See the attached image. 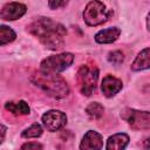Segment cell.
I'll list each match as a JSON object with an SVG mask.
<instances>
[{
  "label": "cell",
  "instance_id": "obj_1",
  "mask_svg": "<svg viewBox=\"0 0 150 150\" xmlns=\"http://www.w3.org/2000/svg\"><path fill=\"white\" fill-rule=\"evenodd\" d=\"M28 32L36 36L47 48L60 49L64 43L67 29L63 25L48 18H39L28 26Z\"/></svg>",
  "mask_w": 150,
  "mask_h": 150
},
{
  "label": "cell",
  "instance_id": "obj_2",
  "mask_svg": "<svg viewBox=\"0 0 150 150\" xmlns=\"http://www.w3.org/2000/svg\"><path fill=\"white\" fill-rule=\"evenodd\" d=\"M32 81L36 87L41 88L45 93L55 98H62L69 93L67 82L57 74L39 71L32 76Z\"/></svg>",
  "mask_w": 150,
  "mask_h": 150
},
{
  "label": "cell",
  "instance_id": "obj_3",
  "mask_svg": "<svg viewBox=\"0 0 150 150\" xmlns=\"http://www.w3.org/2000/svg\"><path fill=\"white\" fill-rule=\"evenodd\" d=\"M112 12L107 9L103 2L90 1L83 11V19L88 26H98L107 22Z\"/></svg>",
  "mask_w": 150,
  "mask_h": 150
},
{
  "label": "cell",
  "instance_id": "obj_4",
  "mask_svg": "<svg viewBox=\"0 0 150 150\" xmlns=\"http://www.w3.org/2000/svg\"><path fill=\"white\" fill-rule=\"evenodd\" d=\"M97 77H98V69L95 66H89V64L82 66L76 75L80 91L86 96H90L96 88Z\"/></svg>",
  "mask_w": 150,
  "mask_h": 150
},
{
  "label": "cell",
  "instance_id": "obj_5",
  "mask_svg": "<svg viewBox=\"0 0 150 150\" xmlns=\"http://www.w3.org/2000/svg\"><path fill=\"white\" fill-rule=\"evenodd\" d=\"M74 61V55L70 53H62L57 55H52L47 59H45L41 62L40 71L43 73H60L66 70Z\"/></svg>",
  "mask_w": 150,
  "mask_h": 150
},
{
  "label": "cell",
  "instance_id": "obj_6",
  "mask_svg": "<svg viewBox=\"0 0 150 150\" xmlns=\"http://www.w3.org/2000/svg\"><path fill=\"white\" fill-rule=\"evenodd\" d=\"M122 117L129 123L134 130H148L150 128L149 111H139L135 109H125Z\"/></svg>",
  "mask_w": 150,
  "mask_h": 150
},
{
  "label": "cell",
  "instance_id": "obj_7",
  "mask_svg": "<svg viewBox=\"0 0 150 150\" xmlns=\"http://www.w3.org/2000/svg\"><path fill=\"white\" fill-rule=\"evenodd\" d=\"M42 123L48 131H57L67 123V116L60 110H49L42 115Z\"/></svg>",
  "mask_w": 150,
  "mask_h": 150
},
{
  "label": "cell",
  "instance_id": "obj_8",
  "mask_svg": "<svg viewBox=\"0 0 150 150\" xmlns=\"http://www.w3.org/2000/svg\"><path fill=\"white\" fill-rule=\"evenodd\" d=\"M26 11H27L26 6L21 2H8L2 7L0 12V16L4 20L13 21L21 18L26 13Z\"/></svg>",
  "mask_w": 150,
  "mask_h": 150
},
{
  "label": "cell",
  "instance_id": "obj_9",
  "mask_svg": "<svg viewBox=\"0 0 150 150\" xmlns=\"http://www.w3.org/2000/svg\"><path fill=\"white\" fill-rule=\"evenodd\" d=\"M102 146H103L102 135L93 130H89L87 134H84L80 143V150H102Z\"/></svg>",
  "mask_w": 150,
  "mask_h": 150
},
{
  "label": "cell",
  "instance_id": "obj_10",
  "mask_svg": "<svg viewBox=\"0 0 150 150\" xmlns=\"http://www.w3.org/2000/svg\"><path fill=\"white\" fill-rule=\"evenodd\" d=\"M121 89H122V81L121 80H118L111 75H107L102 80L101 90L104 94V96L111 97V96L116 95Z\"/></svg>",
  "mask_w": 150,
  "mask_h": 150
},
{
  "label": "cell",
  "instance_id": "obj_11",
  "mask_svg": "<svg viewBox=\"0 0 150 150\" xmlns=\"http://www.w3.org/2000/svg\"><path fill=\"white\" fill-rule=\"evenodd\" d=\"M128 144H129V136L124 132H118L108 138L105 150H124Z\"/></svg>",
  "mask_w": 150,
  "mask_h": 150
},
{
  "label": "cell",
  "instance_id": "obj_12",
  "mask_svg": "<svg viewBox=\"0 0 150 150\" xmlns=\"http://www.w3.org/2000/svg\"><path fill=\"white\" fill-rule=\"evenodd\" d=\"M120 34H121L120 28L110 27V28L100 30L95 35V41L97 43H111V42H114V41H116L118 39Z\"/></svg>",
  "mask_w": 150,
  "mask_h": 150
},
{
  "label": "cell",
  "instance_id": "obj_13",
  "mask_svg": "<svg viewBox=\"0 0 150 150\" xmlns=\"http://www.w3.org/2000/svg\"><path fill=\"white\" fill-rule=\"evenodd\" d=\"M150 49L149 48H144L142 52L138 53V55L136 56L135 61L131 64V69L134 71H141L144 69H148L150 66V55H149Z\"/></svg>",
  "mask_w": 150,
  "mask_h": 150
},
{
  "label": "cell",
  "instance_id": "obj_14",
  "mask_svg": "<svg viewBox=\"0 0 150 150\" xmlns=\"http://www.w3.org/2000/svg\"><path fill=\"white\" fill-rule=\"evenodd\" d=\"M5 108H6V110L11 111L14 115H28L30 112V108L25 101L7 102L5 104Z\"/></svg>",
  "mask_w": 150,
  "mask_h": 150
},
{
  "label": "cell",
  "instance_id": "obj_15",
  "mask_svg": "<svg viewBox=\"0 0 150 150\" xmlns=\"http://www.w3.org/2000/svg\"><path fill=\"white\" fill-rule=\"evenodd\" d=\"M16 38L15 32L8 26H0V46L14 41Z\"/></svg>",
  "mask_w": 150,
  "mask_h": 150
},
{
  "label": "cell",
  "instance_id": "obj_16",
  "mask_svg": "<svg viewBox=\"0 0 150 150\" xmlns=\"http://www.w3.org/2000/svg\"><path fill=\"white\" fill-rule=\"evenodd\" d=\"M86 112H87L91 118L96 120V118H100V117L103 115L104 108H103V105L100 104L98 102H93V103H90V104L86 108Z\"/></svg>",
  "mask_w": 150,
  "mask_h": 150
},
{
  "label": "cell",
  "instance_id": "obj_17",
  "mask_svg": "<svg viewBox=\"0 0 150 150\" xmlns=\"http://www.w3.org/2000/svg\"><path fill=\"white\" fill-rule=\"evenodd\" d=\"M41 135H42V128L38 123L32 124L29 128L22 131V137L25 138H35V137H40Z\"/></svg>",
  "mask_w": 150,
  "mask_h": 150
},
{
  "label": "cell",
  "instance_id": "obj_18",
  "mask_svg": "<svg viewBox=\"0 0 150 150\" xmlns=\"http://www.w3.org/2000/svg\"><path fill=\"white\" fill-rule=\"evenodd\" d=\"M108 60H109V62H111L112 64L118 66V64H121V63L123 62L124 55H123V53L120 52V50H114V52H110V53H109Z\"/></svg>",
  "mask_w": 150,
  "mask_h": 150
},
{
  "label": "cell",
  "instance_id": "obj_19",
  "mask_svg": "<svg viewBox=\"0 0 150 150\" xmlns=\"http://www.w3.org/2000/svg\"><path fill=\"white\" fill-rule=\"evenodd\" d=\"M20 150H42V145L38 142H28L22 144Z\"/></svg>",
  "mask_w": 150,
  "mask_h": 150
},
{
  "label": "cell",
  "instance_id": "obj_20",
  "mask_svg": "<svg viewBox=\"0 0 150 150\" xmlns=\"http://www.w3.org/2000/svg\"><path fill=\"white\" fill-rule=\"evenodd\" d=\"M68 2L67 1H49L48 2V6L52 8V9H57L59 7H63L66 6Z\"/></svg>",
  "mask_w": 150,
  "mask_h": 150
},
{
  "label": "cell",
  "instance_id": "obj_21",
  "mask_svg": "<svg viewBox=\"0 0 150 150\" xmlns=\"http://www.w3.org/2000/svg\"><path fill=\"white\" fill-rule=\"evenodd\" d=\"M6 131H7V129H6V127L4 125V124H1L0 123V144L4 142V139H5V136H6Z\"/></svg>",
  "mask_w": 150,
  "mask_h": 150
},
{
  "label": "cell",
  "instance_id": "obj_22",
  "mask_svg": "<svg viewBox=\"0 0 150 150\" xmlns=\"http://www.w3.org/2000/svg\"><path fill=\"white\" fill-rule=\"evenodd\" d=\"M148 142H149V138L145 139V149H149V145H148Z\"/></svg>",
  "mask_w": 150,
  "mask_h": 150
}]
</instances>
